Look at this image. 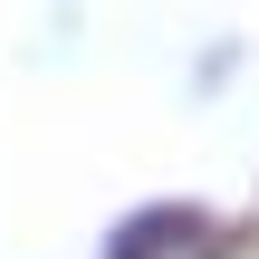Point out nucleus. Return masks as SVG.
Segmentation results:
<instances>
[{"label":"nucleus","mask_w":259,"mask_h":259,"mask_svg":"<svg viewBox=\"0 0 259 259\" xmlns=\"http://www.w3.org/2000/svg\"><path fill=\"white\" fill-rule=\"evenodd\" d=\"M106 259H221V240H211V221H192V211H144Z\"/></svg>","instance_id":"obj_1"}]
</instances>
